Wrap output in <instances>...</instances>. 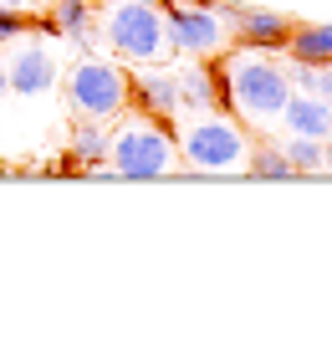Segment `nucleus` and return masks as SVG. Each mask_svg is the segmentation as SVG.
I'll list each match as a JSON object with an SVG mask.
<instances>
[{"label": "nucleus", "instance_id": "4be33fe9", "mask_svg": "<svg viewBox=\"0 0 332 358\" xmlns=\"http://www.w3.org/2000/svg\"><path fill=\"white\" fill-rule=\"evenodd\" d=\"M77 6H92V0H77Z\"/></svg>", "mask_w": 332, "mask_h": 358}, {"label": "nucleus", "instance_id": "7ed1b4c3", "mask_svg": "<svg viewBox=\"0 0 332 358\" xmlns=\"http://www.w3.org/2000/svg\"><path fill=\"white\" fill-rule=\"evenodd\" d=\"M103 36H108V46L123 62H143V67L169 62V52H174L169 26H164V10L159 6H138V0H118V6L108 10Z\"/></svg>", "mask_w": 332, "mask_h": 358}, {"label": "nucleus", "instance_id": "6ab92c4d", "mask_svg": "<svg viewBox=\"0 0 332 358\" xmlns=\"http://www.w3.org/2000/svg\"><path fill=\"white\" fill-rule=\"evenodd\" d=\"M322 169H327V174H332V138H327V143H322Z\"/></svg>", "mask_w": 332, "mask_h": 358}, {"label": "nucleus", "instance_id": "9b49d317", "mask_svg": "<svg viewBox=\"0 0 332 358\" xmlns=\"http://www.w3.org/2000/svg\"><path fill=\"white\" fill-rule=\"evenodd\" d=\"M287 57L291 62H332V26H291L287 31Z\"/></svg>", "mask_w": 332, "mask_h": 358}, {"label": "nucleus", "instance_id": "423d86ee", "mask_svg": "<svg viewBox=\"0 0 332 358\" xmlns=\"http://www.w3.org/2000/svg\"><path fill=\"white\" fill-rule=\"evenodd\" d=\"M128 87H133V77L118 62H103V57H82L66 72V97H72V108L82 118H118L128 108Z\"/></svg>", "mask_w": 332, "mask_h": 358}, {"label": "nucleus", "instance_id": "a211bd4d", "mask_svg": "<svg viewBox=\"0 0 332 358\" xmlns=\"http://www.w3.org/2000/svg\"><path fill=\"white\" fill-rule=\"evenodd\" d=\"M317 97L332 108V62H322V72H317Z\"/></svg>", "mask_w": 332, "mask_h": 358}, {"label": "nucleus", "instance_id": "f8f14e48", "mask_svg": "<svg viewBox=\"0 0 332 358\" xmlns=\"http://www.w3.org/2000/svg\"><path fill=\"white\" fill-rule=\"evenodd\" d=\"M179 97H185V108H199V113L220 108V83H215V67H205V62L194 57V67L179 72Z\"/></svg>", "mask_w": 332, "mask_h": 358}, {"label": "nucleus", "instance_id": "f257e3e1", "mask_svg": "<svg viewBox=\"0 0 332 358\" xmlns=\"http://www.w3.org/2000/svg\"><path fill=\"white\" fill-rule=\"evenodd\" d=\"M215 83H220V108L245 118V123H256V128H276L281 108H287V97H291L287 67H281L266 46L225 52L220 67H215Z\"/></svg>", "mask_w": 332, "mask_h": 358}, {"label": "nucleus", "instance_id": "412c9836", "mask_svg": "<svg viewBox=\"0 0 332 358\" xmlns=\"http://www.w3.org/2000/svg\"><path fill=\"white\" fill-rule=\"evenodd\" d=\"M138 6H159V10H164V0H138Z\"/></svg>", "mask_w": 332, "mask_h": 358}, {"label": "nucleus", "instance_id": "4468645a", "mask_svg": "<svg viewBox=\"0 0 332 358\" xmlns=\"http://www.w3.org/2000/svg\"><path fill=\"white\" fill-rule=\"evenodd\" d=\"M281 154H287L291 174H322V138H302V134H291L287 143H281Z\"/></svg>", "mask_w": 332, "mask_h": 358}, {"label": "nucleus", "instance_id": "20e7f679", "mask_svg": "<svg viewBox=\"0 0 332 358\" xmlns=\"http://www.w3.org/2000/svg\"><path fill=\"white\" fill-rule=\"evenodd\" d=\"M179 154L189 159L194 169H210V174H225V169H245L251 159V138L240 134V123L230 118H189L179 128Z\"/></svg>", "mask_w": 332, "mask_h": 358}, {"label": "nucleus", "instance_id": "1a4fd4ad", "mask_svg": "<svg viewBox=\"0 0 332 358\" xmlns=\"http://www.w3.org/2000/svg\"><path fill=\"white\" fill-rule=\"evenodd\" d=\"M281 123H287V134H302V138H322V143L332 138V108L317 92H291L281 108Z\"/></svg>", "mask_w": 332, "mask_h": 358}, {"label": "nucleus", "instance_id": "f3484780", "mask_svg": "<svg viewBox=\"0 0 332 358\" xmlns=\"http://www.w3.org/2000/svg\"><path fill=\"white\" fill-rule=\"evenodd\" d=\"M21 31H26V15L15 10V6H6V0H0V41L21 36Z\"/></svg>", "mask_w": 332, "mask_h": 358}, {"label": "nucleus", "instance_id": "b1692460", "mask_svg": "<svg viewBox=\"0 0 332 358\" xmlns=\"http://www.w3.org/2000/svg\"><path fill=\"white\" fill-rule=\"evenodd\" d=\"M6 6H10V0H6Z\"/></svg>", "mask_w": 332, "mask_h": 358}, {"label": "nucleus", "instance_id": "5701e85b", "mask_svg": "<svg viewBox=\"0 0 332 358\" xmlns=\"http://www.w3.org/2000/svg\"><path fill=\"white\" fill-rule=\"evenodd\" d=\"M103 6H118V0H103Z\"/></svg>", "mask_w": 332, "mask_h": 358}, {"label": "nucleus", "instance_id": "2eb2a0df", "mask_svg": "<svg viewBox=\"0 0 332 358\" xmlns=\"http://www.w3.org/2000/svg\"><path fill=\"white\" fill-rule=\"evenodd\" d=\"M52 31H62V36H77V41H87V36H92V15H87V6H77V0H57Z\"/></svg>", "mask_w": 332, "mask_h": 358}, {"label": "nucleus", "instance_id": "aec40b11", "mask_svg": "<svg viewBox=\"0 0 332 358\" xmlns=\"http://www.w3.org/2000/svg\"><path fill=\"white\" fill-rule=\"evenodd\" d=\"M10 92V77H6V62H0V97Z\"/></svg>", "mask_w": 332, "mask_h": 358}, {"label": "nucleus", "instance_id": "9d476101", "mask_svg": "<svg viewBox=\"0 0 332 358\" xmlns=\"http://www.w3.org/2000/svg\"><path fill=\"white\" fill-rule=\"evenodd\" d=\"M220 10L230 15V26L240 31L245 46H276V41H287V31H291V21L276 15V10H256V6H220Z\"/></svg>", "mask_w": 332, "mask_h": 358}, {"label": "nucleus", "instance_id": "dca6fc26", "mask_svg": "<svg viewBox=\"0 0 332 358\" xmlns=\"http://www.w3.org/2000/svg\"><path fill=\"white\" fill-rule=\"evenodd\" d=\"M245 169H251L256 179H291V164H287V154H281V149H251Z\"/></svg>", "mask_w": 332, "mask_h": 358}, {"label": "nucleus", "instance_id": "f03ea898", "mask_svg": "<svg viewBox=\"0 0 332 358\" xmlns=\"http://www.w3.org/2000/svg\"><path fill=\"white\" fill-rule=\"evenodd\" d=\"M174 154H179L174 134L164 123H148V118L118 123L108 134V164L118 169L123 179H159V174H169Z\"/></svg>", "mask_w": 332, "mask_h": 358}, {"label": "nucleus", "instance_id": "0eeeda50", "mask_svg": "<svg viewBox=\"0 0 332 358\" xmlns=\"http://www.w3.org/2000/svg\"><path fill=\"white\" fill-rule=\"evenodd\" d=\"M128 103L138 108L143 118H174V113L185 108V97H179V72H143V77H133Z\"/></svg>", "mask_w": 332, "mask_h": 358}, {"label": "nucleus", "instance_id": "ddd939ff", "mask_svg": "<svg viewBox=\"0 0 332 358\" xmlns=\"http://www.w3.org/2000/svg\"><path fill=\"white\" fill-rule=\"evenodd\" d=\"M103 159H108V128H103V118H82L72 128V164L77 169H97Z\"/></svg>", "mask_w": 332, "mask_h": 358}, {"label": "nucleus", "instance_id": "6e6552de", "mask_svg": "<svg viewBox=\"0 0 332 358\" xmlns=\"http://www.w3.org/2000/svg\"><path fill=\"white\" fill-rule=\"evenodd\" d=\"M6 77H10V92L36 97V92H52L57 62H52V52H41V46H21V52L6 62Z\"/></svg>", "mask_w": 332, "mask_h": 358}, {"label": "nucleus", "instance_id": "39448f33", "mask_svg": "<svg viewBox=\"0 0 332 358\" xmlns=\"http://www.w3.org/2000/svg\"><path fill=\"white\" fill-rule=\"evenodd\" d=\"M164 26H169L174 52L185 57H220L230 41V15L210 0H164Z\"/></svg>", "mask_w": 332, "mask_h": 358}]
</instances>
